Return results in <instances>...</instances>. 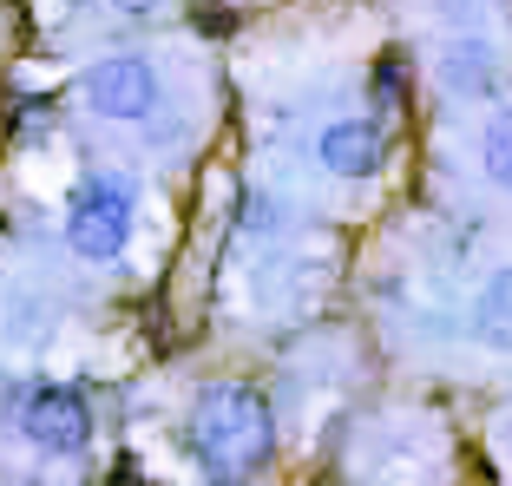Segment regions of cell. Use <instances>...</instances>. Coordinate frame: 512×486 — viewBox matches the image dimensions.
<instances>
[{
    "label": "cell",
    "instance_id": "6da1fadb",
    "mask_svg": "<svg viewBox=\"0 0 512 486\" xmlns=\"http://www.w3.org/2000/svg\"><path fill=\"white\" fill-rule=\"evenodd\" d=\"M184 447L211 486H250L276 460V414L250 381H211L184 414Z\"/></svg>",
    "mask_w": 512,
    "mask_h": 486
},
{
    "label": "cell",
    "instance_id": "7a4b0ae2",
    "mask_svg": "<svg viewBox=\"0 0 512 486\" xmlns=\"http://www.w3.org/2000/svg\"><path fill=\"white\" fill-rule=\"evenodd\" d=\"M138 230V191L119 171H86L66 191V250L79 263H119Z\"/></svg>",
    "mask_w": 512,
    "mask_h": 486
},
{
    "label": "cell",
    "instance_id": "3957f363",
    "mask_svg": "<svg viewBox=\"0 0 512 486\" xmlns=\"http://www.w3.org/2000/svg\"><path fill=\"white\" fill-rule=\"evenodd\" d=\"M165 99V79L145 53H106L79 73V106L106 125H145Z\"/></svg>",
    "mask_w": 512,
    "mask_h": 486
},
{
    "label": "cell",
    "instance_id": "277c9868",
    "mask_svg": "<svg viewBox=\"0 0 512 486\" xmlns=\"http://www.w3.org/2000/svg\"><path fill=\"white\" fill-rule=\"evenodd\" d=\"M14 421H20V441H27L33 454L73 460V454L92 447V401L79 395V388H66V381H40V388H27Z\"/></svg>",
    "mask_w": 512,
    "mask_h": 486
},
{
    "label": "cell",
    "instance_id": "5b68a950",
    "mask_svg": "<svg viewBox=\"0 0 512 486\" xmlns=\"http://www.w3.org/2000/svg\"><path fill=\"white\" fill-rule=\"evenodd\" d=\"M316 165L342 184H362L388 165V132L375 119H329L316 132Z\"/></svg>",
    "mask_w": 512,
    "mask_h": 486
},
{
    "label": "cell",
    "instance_id": "8992f818",
    "mask_svg": "<svg viewBox=\"0 0 512 486\" xmlns=\"http://www.w3.org/2000/svg\"><path fill=\"white\" fill-rule=\"evenodd\" d=\"M434 73H440V86H447L453 99H493V86H499V53H493V40H480V33H460V40L440 46Z\"/></svg>",
    "mask_w": 512,
    "mask_h": 486
},
{
    "label": "cell",
    "instance_id": "52a82bcc",
    "mask_svg": "<svg viewBox=\"0 0 512 486\" xmlns=\"http://www.w3.org/2000/svg\"><path fill=\"white\" fill-rule=\"evenodd\" d=\"M467 329L486 355H512V263H493L467 303Z\"/></svg>",
    "mask_w": 512,
    "mask_h": 486
},
{
    "label": "cell",
    "instance_id": "ba28073f",
    "mask_svg": "<svg viewBox=\"0 0 512 486\" xmlns=\"http://www.w3.org/2000/svg\"><path fill=\"white\" fill-rule=\"evenodd\" d=\"M480 178L499 198H512V99H499L480 125Z\"/></svg>",
    "mask_w": 512,
    "mask_h": 486
},
{
    "label": "cell",
    "instance_id": "9c48e42d",
    "mask_svg": "<svg viewBox=\"0 0 512 486\" xmlns=\"http://www.w3.org/2000/svg\"><path fill=\"white\" fill-rule=\"evenodd\" d=\"M112 7H119V14H158L165 0H112Z\"/></svg>",
    "mask_w": 512,
    "mask_h": 486
}]
</instances>
